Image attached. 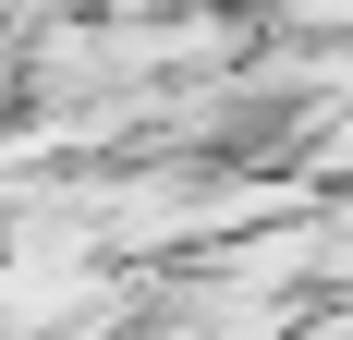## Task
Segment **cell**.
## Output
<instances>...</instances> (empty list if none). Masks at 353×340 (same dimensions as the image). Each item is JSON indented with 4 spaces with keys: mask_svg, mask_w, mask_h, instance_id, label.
I'll use <instances>...</instances> for the list:
<instances>
[{
    "mask_svg": "<svg viewBox=\"0 0 353 340\" xmlns=\"http://www.w3.org/2000/svg\"><path fill=\"white\" fill-rule=\"evenodd\" d=\"M122 340H195V328H183V316H159V328H122Z\"/></svg>",
    "mask_w": 353,
    "mask_h": 340,
    "instance_id": "obj_1",
    "label": "cell"
}]
</instances>
